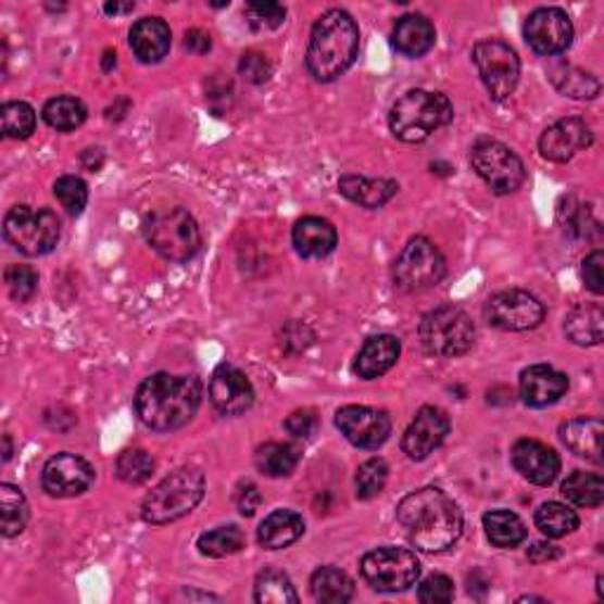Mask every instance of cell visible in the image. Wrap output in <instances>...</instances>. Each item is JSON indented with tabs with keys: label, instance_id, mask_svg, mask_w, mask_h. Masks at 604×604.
<instances>
[{
	"label": "cell",
	"instance_id": "obj_8",
	"mask_svg": "<svg viewBox=\"0 0 604 604\" xmlns=\"http://www.w3.org/2000/svg\"><path fill=\"white\" fill-rule=\"evenodd\" d=\"M8 243L26 257L48 255L60 241L62 225L60 217L48 209H32V205H15L3 223Z\"/></svg>",
	"mask_w": 604,
	"mask_h": 604
},
{
	"label": "cell",
	"instance_id": "obj_55",
	"mask_svg": "<svg viewBox=\"0 0 604 604\" xmlns=\"http://www.w3.org/2000/svg\"><path fill=\"white\" fill-rule=\"evenodd\" d=\"M102 66H104V72H112V66H116V52L106 50V52H104V62H102Z\"/></svg>",
	"mask_w": 604,
	"mask_h": 604
},
{
	"label": "cell",
	"instance_id": "obj_54",
	"mask_svg": "<svg viewBox=\"0 0 604 604\" xmlns=\"http://www.w3.org/2000/svg\"><path fill=\"white\" fill-rule=\"evenodd\" d=\"M135 3H106L104 12L106 15H126V12H133Z\"/></svg>",
	"mask_w": 604,
	"mask_h": 604
},
{
	"label": "cell",
	"instance_id": "obj_6",
	"mask_svg": "<svg viewBox=\"0 0 604 604\" xmlns=\"http://www.w3.org/2000/svg\"><path fill=\"white\" fill-rule=\"evenodd\" d=\"M205 493V479L194 468H180L171 473L149 493L142 503V519L149 525H171L189 515L201 503Z\"/></svg>",
	"mask_w": 604,
	"mask_h": 604
},
{
	"label": "cell",
	"instance_id": "obj_1",
	"mask_svg": "<svg viewBox=\"0 0 604 604\" xmlns=\"http://www.w3.org/2000/svg\"><path fill=\"white\" fill-rule=\"evenodd\" d=\"M397 519L408 543L420 553H444L463 533L461 507L437 487L408 493L397 507Z\"/></svg>",
	"mask_w": 604,
	"mask_h": 604
},
{
	"label": "cell",
	"instance_id": "obj_52",
	"mask_svg": "<svg viewBox=\"0 0 604 604\" xmlns=\"http://www.w3.org/2000/svg\"><path fill=\"white\" fill-rule=\"evenodd\" d=\"M185 48H187L189 52H194V54L211 52V48H213L211 34H205L203 29H189V32L185 34Z\"/></svg>",
	"mask_w": 604,
	"mask_h": 604
},
{
	"label": "cell",
	"instance_id": "obj_3",
	"mask_svg": "<svg viewBox=\"0 0 604 604\" xmlns=\"http://www.w3.org/2000/svg\"><path fill=\"white\" fill-rule=\"evenodd\" d=\"M360 52V26L345 10H328L314 22L307 46V68L310 74L331 84L354 64Z\"/></svg>",
	"mask_w": 604,
	"mask_h": 604
},
{
	"label": "cell",
	"instance_id": "obj_9",
	"mask_svg": "<svg viewBox=\"0 0 604 604\" xmlns=\"http://www.w3.org/2000/svg\"><path fill=\"white\" fill-rule=\"evenodd\" d=\"M444 274L446 260L437 246L425 237H414L397 257L392 281L404 293H420L442 281Z\"/></svg>",
	"mask_w": 604,
	"mask_h": 604
},
{
	"label": "cell",
	"instance_id": "obj_39",
	"mask_svg": "<svg viewBox=\"0 0 604 604\" xmlns=\"http://www.w3.org/2000/svg\"><path fill=\"white\" fill-rule=\"evenodd\" d=\"M255 602L260 604H295L298 593L284 571L265 569L255 581Z\"/></svg>",
	"mask_w": 604,
	"mask_h": 604
},
{
	"label": "cell",
	"instance_id": "obj_43",
	"mask_svg": "<svg viewBox=\"0 0 604 604\" xmlns=\"http://www.w3.org/2000/svg\"><path fill=\"white\" fill-rule=\"evenodd\" d=\"M388 475H390V468L382 458H368L366 463H362L360 470H356V477H354L356 496H360L362 501L376 499L378 493L386 489Z\"/></svg>",
	"mask_w": 604,
	"mask_h": 604
},
{
	"label": "cell",
	"instance_id": "obj_26",
	"mask_svg": "<svg viewBox=\"0 0 604 604\" xmlns=\"http://www.w3.org/2000/svg\"><path fill=\"white\" fill-rule=\"evenodd\" d=\"M602 437L604 425L597 418H571L559 425V439L565 446L586 461L602 463Z\"/></svg>",
	"mask_w": 604,
	"mask_h": 604
},
{
	"label": "cell",
	"instance_id": "obj_29",
	"mask_svg": "<svg viewBox=\"0 0 604 604\" xmlns=\"http://www.w3.org/2000/svg\"><path fill=\"white\" fill-rule=\"evenodd\" d=\"M305 533V521L293 511H274L263 519L257 529V543L265 551H281V548L293 545Z\"/></svg>",
	"mask_w": 604,
	"mask_h": 604
},
{
	"label": "cell",
	"instance_id": "obj_53",
	"mask_svg": "<svg viewBox=\"0 0 604 604\" xmlns=\"http://www.w3.org/2000/svg\"><path fill=\"white\" fill-rule=\"evenodd\" d=\"M562 553H559V548L557 545H551V543H533L529 548V562H533V565H543V562H551V559H557Z\"/></svg>",
	"mask_w": 604,
	"mask_h": 604
},
{
	"label": "cell",
	"instance_id": "obj_22",
	"mask_svg": "<svg viewBox=\"0 0 604 604\" xmlns=\"http://www.w3.org/2000/svg\"><path fill=\"white\" fill-rule=\"evenodd\" d=\"M402 354V342L394 336H374L364 342V348L356 354L354 374L362 380H376L397 364Z\"/></svg>",
	"mask_w": 604,
	"mask_h": 604
},
{
	"label": "cell",
	"instance_id": "obj_42",
	"mask_svg": "<svg viewBox=\"0 0 604 604\" xmlns=\"http://www.w3.org/2000/svg\"><path fill=\"white\" fill-rule=\"evenodd\" d=\"M0 116H3V135L10 140H26L36 130V112L26 102H5Z\"/></svg>",
	"mask_w": 604,
	"mask_h": 604
},
{
	"label": "cell",
	"instance_id": "obj_40",
	"mask_svg": "<svg viewBox=\"0 0 604 604\" xmlns=\"http://www.w3.org/2000/svg\"><path fill=\"white\" fill-rule=\"evenodd\" d=\"M246 545V539L239 527L229 525V527H217L213 531H205L201 533L199 539V551L205 557H229V555H237L241 548Z\"/></svg>",
	"mask_w": 604,
	"mask_h": 604
},
{
	"label": "cell",
	"instance_id": "obj_18",
	"mask_svg": "<svg viewBox=\"0 0 604 604\" xmlns=\"http://www.w3.org/2000/svg\"><path fill=\"white\" fill-rule=\"evenodd\" d=\"M449 430L451 420L442 408L423 406L404 432L402 449L411 461H425L435 449L444 444Z\"/></svg>",
	"mask_w": 604,
	"mask_h": 604
},
{
	"label": "cell",
	"instance_id": "obj_12",
	"mask_svg": "<svg viewBox=\"0 0 604 604\" xmlns=\"http://www.w3.org/2000/svg\"><path fill=\"white\" fill-rule=\"evenodd\" d=\"M473 60L491 100L503 102L511 98L519 84V58L517 52L499 38L479 40L473 50Z\"/></svg>",
	"mask_w": 604,
	"mask_h": 604
},
{
	"label": "cell",
	"instance_id": "obj_13",
	"mask_svg": "<svg viewBox=\"0 0 604 604\" xmlns=\"http://www.w3.org/2000/svg\"><path fill=\"white\" fill-rule=\"evenodd\" d=\"M485 317L491 326L501 328V331L521 334L541 326L545 307L537 295L519 291V288H511V291H501L487 300Z\"/></svg>",
	"mask_w": 604,
	"mask_h": 604
},
{
	"label": "cell",
	"instance_id": "obj_56",
	"mask_svg": "<svg viewBox=\"0 0 604 604\" xmlns=\"http://www.w3.org/2000/svg\"><path fill=\"white\" fill-rule=\"evenodd\" d=\"M3 442H5V453H3V461L8 463L12 458V444H10V435L3 437Z\"/></svg>",
	"mask_w": 604,
	"mask_h": 604
},
{
	"label": "cell",
	"instance_id": "obj_5",
	"mask_svg": "<svg viewBox=\"0 0 604 604\" xmlns=\"http://www.w3.org/2000/svg\"><path fill=\"white\" fill-rule=\"evenodd\" d=\"M144 237L151 249L171 263H189L201 251V229L185 209H156L144 219Z\"/></svg>",
	"mask_w": 604,
	"mask_h": 604
},
{
	"label": "cell",
	"instance_id": "obj_49",
	"mask_svg": "<svg viewBox=\"0 0 604 604\" xmlns=\"http://www.w3.org/2000/svg\"><path fill=\"white\" fill-rule=\"evenodd\" d=\"M581 274L588 291H593L595 295L604 293V253L600 249L586 255Z\"/></svg>",
	"mask_w": 604,
	"mask_h": 604
},
{
	"label": "cell",
	"instance_id": "obj_28",
	"mask_svg": "<svg viewBox=\"0 0 604 604\" xmlns=\"http://www.w3.org/2000/svg\"><path fill=\"white\" fill-rule=\"evenodd\" d=\"M565 334L581 348L600 345L604 338V310L600 302H583L576 305L565 319Z\"/></svg>",
	"mask_w": 604,
	"mask_h": 604
},
{
	"label": "cell",
	"instance_id": "obj_24",
	"mask_svg": "<svg viewBox=\"0 0 604 604\" xmlns=\"http://www.w3.org/2000/svg\"><path fill=\"white\" fill-rule=\"evenodd\" d=\"M293 246L302 257L317 260L334 253L338 246V231L336 227L324 217L307 215L295 223L293 227Z\"/></svg>",
	"mask_w": 604,
	"mask_h": 604
},
{
	"label": "cell",
	"instance_id": "obj_23",
	"mask_svg": "<svg viewBox=\"0 0 604 604\" xmlns=\"http://www.w3.org/2000/svg\"><path fill=\"white\" fill-rule=\"evenodd\" d=\"M171 38V26L161 17H144L133 24L130 48L140 62L156 64L168 54Z\"/></svg>",
	"mask_w": 604,
	"mask_h": 604
},
{
	"label": "cell",
	"instance_id": "obj_20",
	"mask_svg": "<svg viewBox=\"0 0 604 604\" xmlns=\"http://www.w3.org/2000/svg\"><path fill=\"white\" fill-rule=\"evenodd\" d=\"M511 458L515 470L537 487L553 485L562 468L555 449L545 446L543 442H537V439H519V442L513 446Z\"/></svg>",
	"mask_w": 604,
	"mask_h": 604
},
{
	"label": "cell",
	"instance_id": "obj_25",
	"mask_svg": "<svg viewBox=\"0 0 604 604\" xmlns=\"http://www.w3.org/2000/svg\"><path fill=\"white\" fill-rule=\"evenodd\" d=\"M338 191L348 201L362 205V209L376 211L382 209L400 191V185L394 180H382V177L345 175L338 180Z\"/></svg>",
	"mask_w": 604,
	"mask_h": 604
},
{
	"label": "cell",
	"instance_id": "obj_14",
	"mask_svg": "<svg viewBox=\"0 0 604 604\" xmlns=\"http://www.w3.org/2000/svg\"><path fill=\"white\" fill-rule=\"evenodd\" d=\"M336 425L350 444L366 451L380 449L392 432V420L386 411L370 406H342L336 414Z\"/></svg>",
	"mask_w": 604,
	"mask_h": 604
},
{
	"label": "cell",
	"instance_id": "obj_48",
	"mask_svg": "<svg viewBox=\"0 0 604 604\" xmlns=\"http://www.w3.org/2000/svg\"><path fill=\"white\" fill-rule=\"evenodd\" d=\"M246 15L255 29H277L286 20V8L279 3H249Z\"/></svg>",
	"mask_w": 604,
	"mask_h": 604
},
{
	"label": "cell",
	"instance_id": "obj_10",
	"mask_svg": "<svg viewBox=\"0 0 604 604\" xmlns=\"http://www.w3.org/2000/svg\"><path fill=\"white\" fill-rule=\"evenodd\" d=\"M364 581L378 593H404L416 586L420 576V562L416 553L406 548H376L362 557Z\"/></svg>",
	"mask_w": 604,
	"mask_h": 604
},
{
	"label": "cell",
	"instance_id": "obj_31",
	"mask_svg": "<svg viewBox=\"0 0 604 604\" xmlns=\"http://www.w3.org/2000/svg\"><path fill=\"white\" fill-rule=\"evenodd\" d=\"M548 78L553 80V86L562 95H567V98H571V100H593V98H597L600 88H602L600 80L593 74L581 72V68H576L565 62L551 66Z\"/></svg>",
	"mask_w": 604,
	"mask_h": 604
},
{
	"label": "cell",
	"instance_id": "obj_35",
	"mask_svg": "<svg viewBox=\"0 0 604 604\" xmlns=\"http://www.w3.org/2000/svg\"><path fill=\"white\" fill-rule=\"evenodd\" d=\"M0 517H3V537L12 539L24 531L29 521V503L15 485H0Z\"/></svg>",
	"mask_w": 604,
	"mask_h": 604
},
{
	"label": "cell",
	"instance_id": "obj_50",
	"mask_svg": "<svg viewBox=\"0 0 604 604\" xmlns=\"http://www.w3.org/2000/svg\"><path fill=\"white\" fill-rule=\"evenodd\" d=\"M317 428H319V418L312 408L293 411V414L286 418V430L298 439H310L314 432H317Z\"/></svg>",
	"mask_w": 604,
	"mask_h": 604
},
{
	"label": "cell",
	"instance_id": "obj_30",
	"mask_svg": "<svg viewBox=\"0 0 604 604\" xmlns=\"http://www.w3.org/2000/svg\"><path fill=\"white\" fill-rule=\"evenodd\" d=\"M310 590L322 604H345L354 597V581L338 567H322L312 574Z\"/></svg>",
	"mask_w": 604,
	"mask_h": 604
},
{
	"label": "cell",
	"instance_id": "obj_17",
	"mask_svg": "<svg viewBox=\"0 0 604 604\" xmlns=\"http://www.w3.org/2000/svg\"><path fill=\"white\" fill-rule=\"evenodd\" d=\"M209 397H211V404L223 416H241L253 406L255 390L251 386V380L246 378L243 370H239L237 366L223 364L217 366L215 374L211 376Z\"/></svg>",
	"mask_w": 604,
	"mask_h": 604
},
{
	"label": "cell",
	"instance_id": "obj_37",
	"mask_svg": "<svg viewBox=\"0 0 604 604\" xmlns=\"http://www.w3.org/2000/svg\"><path fill=\"white\" fill-rule=\"evenodd\" d=\"M557 217H559L562 229L576 239H593V235H597L600 231V223L595 219L593 211L574 197L562 201Z\"/></svg>",
	"mask_w": 604,
	"mask_h": 604
},
{
	"label": "cell",
	"instance_id": "obj_34",
	"mask_svg": "<svg viewBox=\"0 0 604 604\" xmlns=\"http://www.w3.org/2000/svg\"><path fill=\"white\" fill-rule=\"evenodd\" d=\"M562 496L579 507H597L604 501V479L597 473H571L562 485Z\"/></svg>",
	"mask_w": 604,
	"mask_h": 604
},
{
	"label": "cell",
	"instance_id": "obj_2",
	"mask_svg": "<svg viewBox=\"0 0 604 604\" xmlns=\"http://www.w3.org/2000/svg\"><path fill=\"white\" fill-rule=\"evenodd\" d=\"M203 388L194 376H149L135 394V411L154 432L180 430L197 416Z\"/></svg>",
	"mask_w": 604,
	"mask_h": 604
},
{
	"label": "cell",
	"instance_id": "obj_27",
	"mask_svg": "<svg viewBox=\"0 0 604 604\" xmlns=\"http://www.w3.org/2000/svg\"><path fill=\"white\" fill-rule=\"evenodd\" d=\"M435 26L423 15H404L392 29V46L404 58H423L435 48Z\"/></svg>",
	"mask_w": 604,
	"mask_h": 604
},
{
	"label": "cell",
	"instance_id": "obj_33",
	"mask_svg": "<svg viewBox=\"0 0 604 604\" xmlns=\"http://www.w3.org/2000/svg\"><path fill=\"white\" fill-rule=\"evenodd\" d=\"M482 525L489 543L496 548H517L527 539L525 521L511 511H491L482 517Z\"/></svg>",
	"mask_w": 604,
	"mask_h": 604
},
{
	"label": "cell",
	"instance_id": "obj_21",
	"mask_svg": "<svg viewBox=\"0 0 604 604\" xmlns=\"http://www.w3.org/2000/svg\"><path fill=\"white\" fill-rule=\"evenodd\" d=\"M569 390V378L548 364H537L521 370L519 397L521 402L533 408H543L559 402Z\"/></svg>",
	"mask_w": 604,
	"mask_h": 604
},
{
	"label": "cell",
	"instance_id": "obj_51",
	"mask_svg": "<svg viewBox=\"0 0 604 604\" xmlns=\"http://www.w3.org/2000/svg\"><path fill=\"white\" fill-rule=\"evenodd\" d=\"M235 503L243 517H253L257 507L263 505V493H260V489L253 482H243L237 487Z\"/></svg>",
	"mask_w": 604,
	"mask_h": 604
},
{
	"label": "cell",
	"instance_id": "obj_47",
	"mask_svg": "<svg viewBox=\"0 0 604 604\" xmlns=\"http://www.w3.org/2000/svg\"><path fill=\"white\" fill-rule=\"evenodd\" d=\"M239 74L253 86H263L272 76V64L263 52H243L239 60Z\"/></svg>",
	"mask_w": 604,
	"mask_h": 604
},
{
	"label": "cell",
	"instance_id": "obj_41",
	"mask_svg": "<svg viewBox=\"0 0 604 604\" xmlns=\"http://www.w3.org/2000/svg\"><path fill=\"white\" fill-rule=\"evenodd\" d=\"M154 470L156 461L144 449H126L116 458V475L126 485H144Z\"/></svg>",
	"mask_w": 604,
	"mask_h": 604
},
{
	"label": "cell",
	"instance_id": "obj_36",
	"mask_svg": "<svg viewBox=\"0 0 604 604\" xmlns=\"http://www.w3.org/2000/svg\"><path fill=\"white\" fill-rule=\"evenodd\" d=\"M86 118H88L86 104L76 98H66V95L48 100L43 106V121L50 128L60 130V133L80 128L86 123Z\"/></svg>",
	"mask_w": 604,
	"mask_h": 604
},
{
	"label": "cell",
	"instance_id": "obj_38",
	"mask_svg": "<svg viewBox=\"0 0 604 604\" xmlns=\"http://www.w3.org/2000/svg\"><path fill=\"white\" fill-rule=\"evenodd\" d=\"M533 519H537V527L548 539H562L567 537V533L579 529V515H576L565 503H557V501L543 503Z\"/></svg>",
	"mask_w": 604,
	"mask_h": 604
},
{
	"label": "cell",
	"instance_id": "obj_15",
	"mask_svg": "<svg viewBox=\"0 0 604 604\" xmlns=\"http://www.w3.org/2000/svg\"><path fill=\"white\" fill-rule=\"evenodd\" d=\"M525 38L533 52L553 58V54L565 52L571 46L574 26L565 10L539 8L527 17Z\"/></svg>",
	"mask_w": 604,
	"mask_h": 604
},
{
	"label": "cell",
	"instance_id": "obj_32",
	"mask_svg": "<svg viewBox=\"0 0 604 604\" xmlns=\"http://www.w3.org/2000/svg\"><path fill=\"white\" fill-rule=\"evenodd\" d=\"M300 463V449L295 444L288 442H267L263 446H257L255 451V465L257 470L272 477H288Z\"/></svg>",
	"mask_w": 604,
	"mask_h": 604
},
{
	"label": "cell",
	"instance_id": "obj_44",
	"mask_svg": "<svg viewBox=\"0 0 604 604\" xmlns=\"http://www.w3.org/2000/svg\"><path fill=\"white\" fill-rule=\"evenodd\" d=\"M54 197L68 215H80L88 205V187L76 175H64L54 183Z\"/></svg>",
	"mask_w": 604,
	"mask_h": 604
},
{
	"label": "cell",
	"instance_id": "obj_4",
	"mask_svg": "<svg viewBox=\"0 0 604 604\" xmlns=\"http://www.w3.org/2000/svg\"><path fill=\"white\" fill-rule=\"evenodd\" d=\"M453 118V104L442 92L408 90L392 104L390 130L397 140L416 144L449 126Z\"/></svg>",
	"mask_w": 604,
	"mask_h": 604
},
{
	"label": "cell",
	"instance_id": "obj_19",
	"mask_svg": "<svg viewBox=\"0 0 604 604\" xmlns=\"http://www.w3.org/2000/svg\"><path fill=\"white\" fill-rule=\"evenodd\" d=\"M590 144H593V130L583 118H562L553 123L539 140L541 156L553 163H567L576 151L588 149Z\"/></svg>",
	"mask_w": 604,
	"mask_h": 604
},
{
	"label": "cell",
	"instance_id": "obj_45",
	"mask_svg": "<svg viewBox=\"0 0 604 604\" xmlns=\"http://www.w3.org/2000/svg\"><path fill=\"white\" fill-rule=\"evenodd\" d=\"M5 286L17 302H29L38 291V274L29 265H10L5 269Z\"/></svg>",
	"mask_w": 604,
	"mask_h": 604
},
{
	"label": "cell",
	"instance_id": "obj_11",
	"mask_svg": "<svg viewBox=\"0 0 604 604\" xmlns=\"http://www.w3.org/2000/svg\"><path fill=\"white\" fill-rule=\"evenodd\" d=\"M470 163L475 173L499 197L515 194L527 180V171L521 159L511 147L496 140H479L470 151Z\"/></svg>",
	"mask_w": 604,
	"mask_h": 604
},
{
	"label": "cell",
	"instance_id": "obj_16",
	"mask_svg": "<svg viewBox=\"0 0 604 604\" xmlns=\"http://www.w3.org/2000/svg\"><path fill=\"white\" fill-rule=\"evenodd\" d=\"M43 489L54 499H74L95 482V468L76 453H58L43 465Z\"/></svg>",
	"mask_w": 604,
	"mask_h": 604
},
{
	"label": "cell",
	"instance_id": "obj_46",
	"mask_svg": "<svg viewBox=\"0 0 604 604\" xmlns=\"http://www.w3.org/2000/svg\"><path fill=\"white\" fill-rule=\"evenodd\" d=\"M418 600L423 604H446L453 600V581L444 574H430L418 586Z\"/></svg>",
	"mask_w": 604,
	"mask_h": 604
},
{
	"label": "cell",
	"instance_id": "obj_7",
	"mask_svg": "<svg viewBox=\"0 0 604 604\" xmlns=\"http://www.w3.org/2000/svg\"><path fill=\"white\" fill-rule=\"evenodd\" d=\"M418 336L425 352L432 356H461L475 345V324L465 310L442 305L425 314Z\"/></svg>",
	"mask_w": 604,
	"mask_h": 604
}]
</instances>
